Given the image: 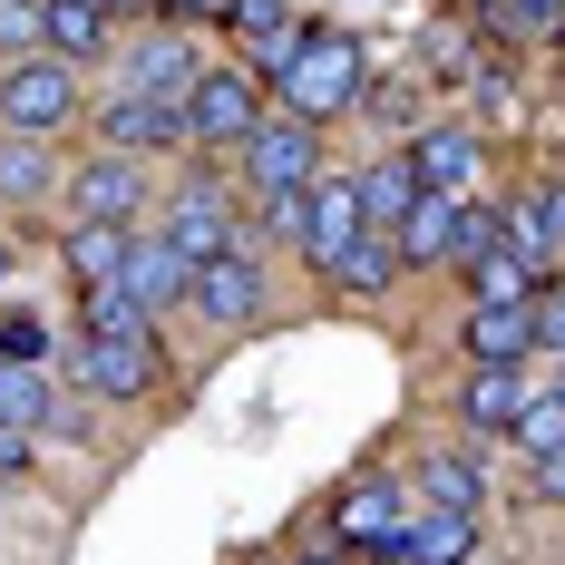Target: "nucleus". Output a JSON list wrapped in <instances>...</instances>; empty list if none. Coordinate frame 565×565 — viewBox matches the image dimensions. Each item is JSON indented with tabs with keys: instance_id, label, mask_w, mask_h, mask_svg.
Returning <instances> with one entry per match:
<instances>
[{
	"instance_id": "nucleus-27",
	"label": "nucleus",
	"mask_w": 565,
	"mask_h": 565,
	"mask_svg": "<svg viewBox=\"0 0 565 565\" xmlns=\"http://www.w3.org/2000/svg\"><path fill=\"white\" fill-rule=\"evenodd\" d=\"M78 322H88V332H147V312H137L117 282H88V292H78Z\"/></svg>"
},
{
	"instance_id": "nucleus-30",
	"label": "nucleus",
	"mask_w": 565,
	"mask_h": 565,
	"mask_svg": "<svg viewBox=\"0 0 565 565\" xmlns=\"http://www.w3.org/2000/svg\"><path fill=\"white\" fill-rule=\"evenodd\" d=\"M508 234H498V215L488 205H458V264H478V254H498Z\"/></svg>"
},
{
	"instance_id": "nucleus-22",
	"label": "nucleus",
	"mask_w": 565,
	"mask_h": 565,
	"mask_svg": "<svg viewBox=\"0 0 565 565\" xmlns=\"http://www.w3.org/2000/svg\"><path fill=\"white\" fill-rule=\"evenodd\" d=\"M468 429H516V409H526V391H516V371H468Z\"/></svg>"
},
{
	"instance_id": "nucleus-33",
	"label": "nucleus",
	"mask_w": 565,
	"mask_h": 565,
	"mask_svg": "<svg viewBox=\"0 0 565 565\" xmlns=\"http://www.w3.org/2000/svg\"><path fill=\"white\" fill-rule=\"evenodd\" d=\"M40 40V10L30 0H0V50H30Z\"/></svg>"
},
{
	"instance_id": "nucleus-17",
	"label": "nucleus",
	"mask_w": 565,
	"mask_h": 565,
	"mask_svg": "<svg viewBox=\"0 0 565 565\" xmlns=\"http://www.w3.org/2000/svg\"><path fill=\"white\" fill-rule=\"evenodd\" d=\"M40 40H50L58 58H88L108 40V10H98V0H50V10H40Z\"/></svg>"
},
{
	"instance_id": "nucleus-16",
	"label": "nucleus",
	"mask_w": 565,
	"mask_h": 565,
	"mask_svg": "<svg viewBox=\"0 0 565 565\" xmlns=\"http://www.w3.org/2000/svg\"><path fill=\"white\" fill-rule=\"evenodd\" d=\"M341 536H351V546H391V556H399V536H409V526H399V498H391V488H351V498H341Z\"/></svg>"
},
{
	"instance_id": "nucleus-4",
	"label": "nucleus",
	"mask_w": 565,
	"mask_h": 565,
	"mask_svg": "<svg viewBox=\"0 0 565 565\" xmlns=\"http://www.w3.org/2000/svg\"><path fill=\"white\" fill-rule=\"evenodd\" d=\"M244 175H254V185H264V195H292V185H312V127H302V117H274V127H254V137H244Z\"/></svg>"
},
{
	"instance_id": "nucleus-5",
	"label": "nucleus",
	"mask_w": 565,
	"mask_h": 565,
	"mask_svg": "<svg viewBox=\"0 0 565 565\" xmlns=\"http://www.w3.org/2000/svg\"><path fill=\"white\" fill-rule=\"evenodd\" d=\"M117 292H127L147 322H157L167 302H185V292H195V264L175 254L167 234H157V244H127V264H117Z\"/></svg>"
},
{
	"instance_id": "nucleus-32",
	"label": "nucleus",
	"mask_w": 565,
	"mask_h": 565,
	"mask_svg": "<svg viewBox=\"0 0 565 565\" xmlns=\"http://www.w3.org/2000/svg\"><path fill=\"white\" fill-rule=\"evenodd\" d=\"M526 322H536V351H565V292H536Z\"/></svg>"
},
{
	"instance_id": "nucleus-13",
	"label": "nucleus",
	"mask_w": 565,
	"mask_h": 565,
	"mask_svg": "<svg viewBox=\"0 0 565 565\" xmlns=\"http://www.w3.org/2000/svg\"><path fill=\"white\" fill-rule=\"evenodd\" d=\"M351 195H361V225H371V234H399V215H409L429 185H419V167H409V157H391V167L351 175Z\"/></svg>"
},
{
	"instance_id": "nucleus-35",
	"label": "nucleus",
	"mask_w": 565,
	"mask_h": 565,
	"mask_svg": "<svg viewBox=\"0 0 565 565\" xmlns=\"http://www.w3.org/2000/svg\"><path fill=\"white\" fill-rule=\"evenodd\" d=\"M536 498H556V508H565V449L536 458Z\"/></svg>"
},
{
	"instance_id": "nucleus-6",
	"label": "nucleus",
	"mask_w": 565,
	"mask_h": 565,
	"mask_svg": "<svg viewBox=\"0 0 565 565\" xmlns=\"http://www.w3.org/2000/svg\"><path fill=\"white\" fill-rule=\"evenodd\" d=\"M88 381H98L108 399H137L147 381H157V322H147V332H98L88 341Z\"/></svg>"
},
{
	"instance_id": "nucleus-9",
	"label": "nucleus",
	"mask_w": 565,
	"mask_h": 565,
	"mask_svg": "<svg viewBox=\"0 0 565 565\" xmlns=\"http://www.w3.org/2000/svg\"><path fill=\"white\" fill-rule=\"evenodd\" d=\"M195 302H205L215 322H254V312H264V274L244 264V244L215 254V264H195Z\"/></svg>"
},
{
	"instance_id": "nucleus-8",
	"label": "nucleus",
	"mask_w": 565,
	"mask_h": 565,
	"mask_svg": "<svg viewBox=\"0 0 565 565\" xmlns=\"http://www.w3.org/2000/svg\"><path fill=\"white\" fill-rule=\"evenodd\" d=\"M167 244L185 254V264H215V254H234V215H225V195H175V215H167Z\"/></svg>"
},
{
	"instance_id": "nucleus-2",
	"label": "nucleus",
	"mask_w": 565,
	"mask_h": 565,
	"mask_svg": "<svg viewBox=\"0 0 565 565\" xmlns=\"http://www.w3.org/2000/svg\"><path fill=\"white\" fill-rule=\"evenodd\" d=\"M68 108H78V68L68 58H10L0 68V127L10 137H50Z\"/></svg>"
},
{
	"instance_id": "nucleus-20",
	"label": "nucleus",
	"mask_w": 565,
	"mask_h": 565,
	"mask_svg": "<svg viewBox=\"0 0 565 565\" xmlns=\"http://www.w3.org/2000/svg\"><path fill=\"white\" fill-rule=\"evenodd\" d=\"M108 137L117 147H167V137H185V108H167V98H117Z\"/></svg>"
},
{
	"instance_id": "nucleus-3",
	"label": "nucleus",
	"mask_w": 565,
	"mask_h": 565,
	"mask_svg": "<svg viewBox=\"0 0 565 565\" xmlns=\"http://www.w3.org/2000/svg\"><path fill=\"white\" fill-rule=\"evenodd\" d=\"M254 127H264V98H254V78L215 68V78H195V88H185V137H195V147H244Z\"/></svg>"
},
{
	"instance_id": "nucleus-29",
	"label": "nucleus",
	"mask_w": 565,
	"mask_h": 565,
	"mask_svg": "<svg viewBox=\"0 0 565 565\" xmlns=\"http://www.w3.org/2000/svg\"><path fill=\"white\" fill-rule=\"evenodd\" d=\"M50 399H40V381H30V361H0V429H30Z\"/></svg>"
},
{
	"instance_id": "nucleus-36",
	"label": "nucleus",
	"mask_w": 565,
	"mask_h": 565,
	"mask_svg": "<svg viewBox=\"0 0 565 565\" xmlns=\"http://www.w3.org/2000/svg\"><path fill=\"white\" fill-rule=\"evenodd\" d=\"M167 10H185V20H225L234 0H167Z\"/></svg>"
},
{
	"instance_id": "nucleus-1",
	"label": "nucleus",
	"mask_w": 565,
	"mask_h": 565,
	"mask_svg": "<svg viewBox=\"0 0 565 565\" xmlns=\"http://www.w3.org/2000/svg\"><path fill=\"white\" fill-rule=\"evenodd\" d=\"M282 108L302 117V127H322L332 108H361V40L351 30H312L302 58L282 68Z\"/></svg>"
},
{
	"instance_id": "nucleus-23",
	"label": "nucleus",
	"mask_w": 565,
	"mask_h": 565,
	"mask_svg": "<svg viewBox=\"0 0 565 565\" xmlns=\"http://www.w3.org/2000/svg\"><path fill=\"white\" fill-rule=\"evenodd\" d=\"M391 274H399V244H391V234H361V244L332 264L341 292H391Z\"/></svg>"
},
{
	"instance_id": "nucleus-39",
	"label": "nucleus",
	"mask_w": 565,
	"mask_h": 565,
	"mask_svg": "<svg viewBox=\"0 0 565 565\" xmlns=\"http://www.w3.org/2000/svg\"><path fill=\"white\" fill-rule=\"evenodd\" d=\"M556 399H565V381H556Z\"/></svg>"
},
{
	"instance_id": "nucleus-19",
	"label": "nucleus",
	"mask_w": 565,
	"mask_h": 565,
	"mask_svg": "<svg viewBox=\"0 0 565 565\" xmlns=\"http://www.w3.org/2000/svg\"><path fill=\"white\" fill-rule=\"evenodd\" d=\"M468 282H478V302H536V292H546V274H536L526 254H508V244H498V254H478Z\"/></svg>"
},
{
	"instance_id": "nucleus-37",
	"label": "nucleus",
	"mask_w": 565,
	"mask_h": 565,
	"mask_svg": "<svg viewBox=\"0 0 565 565\" xmlns=\"http://www.w3.org/2000/svg\"><path fill=\"white\" fill-rule=\"evenodd\" d=\"M0 282H10V244H0Z\"/></svg>"
},
{
	"instance_id": "nucleus-21",
	"label": "nucleus",
	"mask_w": 565,
	"mask_h": 565,
	"mask_svg": "<svg viewBox=\"0 0 565 565\" xmlns=\"http://www.w3.org/2000/svg\"><path fill=\"white\" fill-rule=\"evenodd\" d=\"M117 264H127V225H78L68 234V282L88 292V282H117Z\"/></svg>"
},
{
	"instance_id": "nucleus-28",
	"label": "nucleus",
	"mask_w": 565,
	"mask_h": 565,
	"mask_svg": "<svg viewBox=\"0 0 565 565\" xmlns=\"http://www.w3.org/2000/svg\"><path fill=\"white\" fill-rule=\"evenodd\" d=\"M516 449H526V458L565 449V399H556V391H546V399H526V409H516Z\"/></svg>"
},
{
	"instance_id": "nucleus-15",
	"label": "nucleus",
	"mask_w": 565,
	"mask_h": 565,
	"mask_svg": "<svg viewBox=\"0 0 565 565\" xmlns=\"http://www.w3.org/2000/svg\"><path fill=\"white\" fill-rule=\"evenodd\" d=\"M185 88H195V58H185V40H175V30L137 40V98H167V108H185Z\"/></svg>"
},
{
	"instance_id": "nucleus-38",
	"label": "nucleus",
	"mask_w": 565,
	"mask_h": 565,
	"mask_svg": "<svg viewBox=\"0 0 565 565\" xmlns=\"http://www.w3.org/2000/svg\"><path fill=\"white\" fill-rule=\"evenodd\" d=\"M302 565H332V556H302Z\"/></svg>"
},
{
	"instance_id": "nucleus-7",
	"label": "nucleus",
	"mask_w": 565,
	"mask_h": 565,
	"mask_svg": "<svg viewBox=\"0 0 565 565\" xmlns=\"http://www.w3.org/2000/svg\"><path fill=\"white\" fill-rule=\"evenodd\" d=\"M361 195H351V175H322V185H312V225H302V244H312V264H322V274H332L341 254H351V244H361Z\"/></svg>"
},
{
	"instance_id": "nucleus-25",
	"label": "nucleus",
	"mask_w": 565,
	"mask_h": 565,
	"mask_svg": "<svg viewBox=\"0 0 565 565\" xmlns=\"http://www.w3.org/2000/svg\"><path fill=\"white\" fill-rule=\"evenodd\" d=\"M50 147H40V137H0V195H40V185H50Z\"/></svg>"
},
{
	"instance_id": "nucleus-26",
	"label": "nucleus",
	"mask_w": 565,
	"mask_h": 565,
	"mask_svg": "<svg viewBox=\"0 0 565 565\" xmlns=\"http://www.w3.org/2000/svg\"><path fill=\"white\" fill-rule=\"evenodd\" d=\"M488 20H498L508 40H556V30H565V0H488Z\"/></svg>"
},
{
	"instance_id": "nucleus-10",
	"label": "nucleus",
	"mask_w": 565,
	"mask_h": 565,
	"mask_svg": "<svg viewBox=\"0 0 565 565\" xmlns=\"http://www.w3.org/2000/svg\"><path fill=\"white\" fill-rule=\"evenodd\" d=\"M468 351H478V371H516V361L536 351L526 302H478V312H468Z\"/></svg>"
},
{
	"instance_id": "nucleus-11",
	"label": "nucleus",
	"mask_w": 565,
	"mask_h": 565,
	"mask_svg": "<svg viewBox=\"0 0 565 565\" xmlns=\"http://www.w3.org/2000/svg\"><path fill=\"white\" fill-rule=\"evenodd\" d=\"M409 167H419V185H429V195H458L468 175L488 167V147H478L468 127H429V137L409 147Z\"/></svg>"
},
{
	"instance_id": "nucleus-31",
	"label": "nucleus",
	"mask_w": 565,
	"mask_h": 565,
	"mask_svg": "<svg viewBox=\"0 0 565 565\" xmlns=\"http://www.w3.org/2000/svg\"><path fill=\"white\" fill-rule=\"evenodd\" d=\"M40 351H50V322L40 312H10L0 322V361H40Z\"/></svg>"
},
{
	"instance_id": "nucleus-24",
	"label": "nucleus",
	"mask_w": 565,
	"mask_h": 565,
	"mask_svg": "<svg viewBox=\"0 0 565 565\" xmlns=\"http://www.w3.org/2000/svg\"><path fill=\"white\" fill-rule=\"evenodd\" d=\"M478 488H488L478 458H429V478H419V498L429 508H458V516H478Z\"/></svg>"
},
{
	"instance_id": "nucleus-14",
	"label": "nucleus",
	"mask_w": 565,
	"mask_h": 565,
	"mask_svg": "<svg viewBox=\"0 0 565 565\" xmlns=\"http://www.w3.org/2000/svg\"><path fill=\"white\" fill-rule=\"evenodd\" d=\"M127 215H137V167L127 157L78 167V225H127Z\"/></svg>"
},
{
	"instance_id": "nucleus-18",
	"label": "nucleus",
	"mask_w": 565,
	"mask_h": 565,
	"mask_svg": "<svg viewBox=\"0 0 565 565\" xmlns=\"http://www.w3.org/2000/svg\"><path fill=\"white\" fill-rule=\"evenodd\" d=\"M468 536H478V516H458V508H429L409 536H399V556H419V565H458L468 556Z\"/></svg>"
},
{
	"instance_id": "nucleus-12",
	"label": "nucleus",
	"mask_w": 565,
	"mask_h": 565,
	"mask_svg": "<svg viewBox=\"0 0 565 565\" xmlns=\"http://www.w3.org/2000/svg\"><path fill=\"white\" fill-rule=\"evenodd\" d=\"M391 244H399V264H458V195H419Z\"/></svg>"
},
{
	"instance_id": "nucleus-34",
	"label": "nucleus",
	"mask_w": 565,
	"mask_h": 565,
	"mask_svg": "<svg viewBox=\"0 0 565 565\" xmlns=\"http://www.w3.org/2000/svg\"><path fill=\"white\" fill-rule=\"evenodd\" d=\"M536 205V225H546V254H565V185H546V195H526Z\"/></svg>"
}]
</instances>
